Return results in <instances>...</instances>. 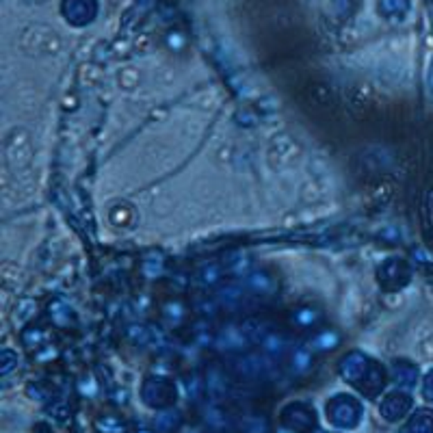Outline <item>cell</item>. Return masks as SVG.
<instances>
[{
	"label": "cell",
	"instance_id": "cell-10",
	"mask_svg": "<svg viewBox=\"0 0 433 433\" xmlns=\"http://www.w3.org/2000/svg\"><path fill=\"white\" fill-rule=\"evenodd\" d=\"M98 429L104 431V433H124V431H126V425H124V421H119V418L106 416L104 421H100Z\"/></svg>",
	"mask_w": 433,
	"mask_h": 433
},
{
	"label": "cell",
	"instance_id": "cell-1",
	"mask_svg": "<svg viewBox=\"0 0 433 433\" xmlns=\"http://www.w3.org/2000/svg\"><path fill=\"white\" fill-rule=\"evenodd\" d=\"M340 375L347 384H351L355 390L368 396V399H375L386 386L384 366L377 364L375 359H371L366 355H359V353H353V355L342 359Z\"/></svg>",
	"mask_w": 433,
	"mask_h": 433
},
{
	"label": "cell",
	"instance_id": "cell-5",
	"mask_svg": "<svg viewBox=\"0 0 433 433\" xmlns=\"http://www.w3.org/2000/svg\"><path fill=\"white\" fill-rule=\"evenodd\" d=\"M96 0H65L63 3V13L65 17L76 26H83L87 22L94 20L96 15Z\"/></svg>",
	"mask_w": 433,
	"mask_h": 433
},
{
	"label": "cell",
	"instance_id": "cell-9",
	"mask_svg": "<svg viewBox=\"0 0 433 433\" xmlns=\"http://www.w3.org/2000/svg\"><path fill=\"white\" fill-rule=\"evenodd\" d=\"M241 433H269L266 421H260V418H245V421H241Z\"/></svg>",
	"mask_w": 433,
	"mask_h": 433
},
{
	"label": "cell",
	"instance_id": "cell-4",
	"mask_svg": "<svg viewBox=\"0 0 433 433\" xmlns=\"http://www.w3.org/2000/svg\"><path fill=\"white\" fill-rule=\"evenodd\" d=\"M143 401L150 405L152 409H167L176 403V388L167 379L160 377H150L146 384H143Z\"/></svg>",
	"mask_w": 433,
	"mask_h": 433
},
{
	"label": "cell",
	"instance_id": "cell-7",
	"mask_svg": "<svg viewBox=\"0 0 433 433\" xmlns=\"http://www.w3.org/2000/svg\"><path fill=\"white\" fill-rule=\"evenodd\" d=\"M407 433H433V411L421 409L416 416H411L407 425Z\"/></svg>",
	"mask_w": 433,
	"mask_h": 433
},
{
	"label": "cell",
	"instance_id": "cell-6",
	"mask_svg": "<svg viewBox=\"0 0 433 433\" xmlns=\"http://www.w3.org/2000/svg\"><path fill=\"white\" fill-rule=\"evenodd\" d=\"M409 407H411V399H409L407 394H403V392H392V394H388L386 399L382 401V407H379V411H382V416L386 421H392L394 423V421L403 418Z\"/></svg>",
	"mask_w": 433,
	"mask_h": 433
},
{
	"label": "cell",
	"instance_id": "cell-2",
	"mask_svg": "<svg viewBox=\"0 0 433 433\" xmlns=\"http://www.w3.org/2000/svg\"><path fill=\"white\" fill-rule=\"evenodd\" d=\"M362 418V405L351 394H336L328 401V421L338 429H353Z\"/></svg>",
	"mask_w": 433,
	"mask_h": 433
},
{
	"label": "cell",
	"instance_id": "cell-3",
	"mask_svg": "<svg viewBox=\"0 0 433 433\" xmlns=\"http://www.w3.org/2000/svg\"><path fill=\"white\" fill-rule=\"evenodd\" d=\"M282 425L295 433H314L316 431V414L305 403H288L280 416Z\"/></svg>",
	"mask_w": 433,
	"mask_h": 433
},
{
	"label": "cell",
	"instance_id": "cell-11",
	"mask_svg": "<svg viewBox=\"0 0 433 433\" xmlns=\"http://www.w3.org/2000/svg\"><path fill=\"white\" fill-rule=\"evenodd\" d=\"M425 396L433 403V371H431V373L427 375V379H425Z\"/></svg>",
	"mask_w": 433,
	"mask_h": 433
},
{
	"label": "cell",
	"instance_id": "cell-8",
	"mask_svg": "<svg viewBox=\"0 0 433 433\" xmlns=\"http://www.w3.org/2000/svg\"><path fill=\"white\" fill-rule=\"evenodd\" d=\"M394 368H396V373H394L396 384L403 388H411L414 382H416V373H414V368L405 366V364H394Z\"/></svg>",
	"mask_w": 433,
	"mask_h": 433
}]
</instances>
